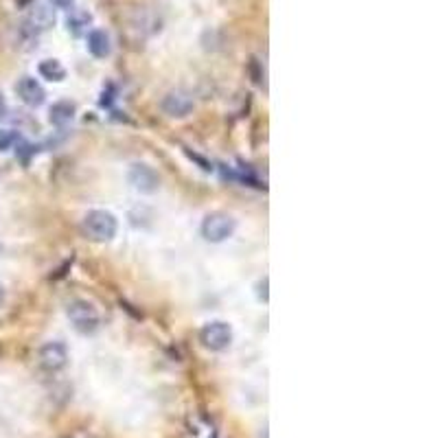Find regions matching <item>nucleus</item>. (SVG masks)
<instances>
[{"label":"nucleus","mask_w":438,"mask_h":438,"mask_svg":"<svg viewBox=\"0 0 438 438\" xmlns=\"http://www.w3.org/2000/svg\"><path fill=\"white\" fill-rule=\"evenodd\" d=\"M84 231L94 241H110L119 231V221L110 210H90L84 217Z\"/></svg>","instance_id":"1"},{"label":"nucleus","mask_w":438,"mask_h":438,"mask_svg":"<svg viewBox=\"0 0 438 438\" xmlns=\"http://www.w3.org/2000/svg\"><path fill=\"white\" fill-rule=\"evenodd\" d=\"M68 320L75 327V331L84 333V335H90L99 329L101 324V318H99V312L94 309V305L88 302V300H75L68 305Z\"/></svg>","instance_id":"2"},{"label":"nucleus","mask_w":438,"mask_h":438,"mask_svg":"<svg viewBox=\"0 0 438 438\" xmlns=\"http://www.w3.org/2000/svg\"><path fill=\"white\" fill-rule=\"evenodd\" d=\"M237 228V221L226 215V213H210L204 221H202V237L210 243H221L228 237H233Z\"/></svg>","instance_id":"3"},{"label":"nucleus","mask_w":438,"mask_h":438,"mask_svg":"<svg viewBox=\"0 0 438 438\" xmlns=\"http://www.w3.org/2000/svg\"><path fill=\"white\" fill-rule=\"evenodd\" d=\"M200 340H202V344L210 351H224V349H228L231 342H233V329H231V324H226L221 320H213V322H208L202 327Z\"/></svg>","instance_id":"4"},{"label":"nucleus","mask_w":438,"mask_h":438,"mask_svg":"<svg viewBox=\"0 0 438 438\" xmlns=\"http://www.w3.org/2000/svg\"><path fill=\"white\" fill-rule=\"evenodd\" d=\"M127 180H129V184H132L140 193H154L160 187L158 173L149 165H143V162H134V165L129 167Z\"/></svg>","instance_id":"5"},{"label":"nucleus","mask_w":438,"mask_h":438,"mask_svg":"<svg viewBox=\"0 0 438 438\" xmlns=\"http://www.w3.org/2000/svg\"><path fill=\"white\" fill-rule=\"evenodd\" d=\"M53 24H55V11L48 9L46 5H38L31 9L29 18L22 24V31H24V36L34 38V36L42 34V31L51 29Z\"/></svg>","instance_id":"6"},{"label":"nucleus","mask_w":438,"mask_h":438,"mask_svg":"<svg viewBox=\"0 0 438 438\" xmlns=\"http://www.w3.org/2000/svg\"><path fill=\"white\" fill-rule=\"evenodd\" d=\"M162 112H165L167 117L171 119H184L187 115H191L193 110V99L182 92V90H173L169 94H165V99H162Z\"/></svg>","instance_id":"7"},{"label":"nucleus","mask_w":438,"mask_h":438,"mask_svg":"<svg viewBox=\"0 0 438 438\" xmlns=\"http://www.w3.org/2000/svg\"><path fill=\"white\" fill-rule=\"evenodd\" d=\"M66 362H68V351L61 342H46L40 349V364L48 372L61 370L64 366H66Z\"/></svg>","instance_id":"8"},{"label":"nucleus","mask_w":438,"mask_h":438,"mask_svg":"<svg viewBox=\"0 0 438 438\" xmlns=\"http://www.w3.org/2000/svg\"><path fill=\"white\" fill-rule=\"evenodd\" d=\"M15 92H18L20 99L31 108H40L46 99V92H44L42 84L34 77H22L18 84H15Z\"/></svg>","instance_id":"9"},{"label":"nucleus","mask_w":438,"mask_h":438,"mask_svg":"<svg viewBox=\"0 0 438 438\" xmlns=\"http://www.w3.org/2000/svg\"><path fill=\"white\" fill-rule=\"evenodd\" d=\"M88 51L94 55V57H108L110 51H112V44H110V36L101 29H92L88 34Z\"/></svg>","instance_id":"10"},{"label":"nucleus","mask_w":438,"mask_h":438,"mask_svg":"<svg viewBox=\"0 0 438 438\" xmlns=\"http://www.w3.org/2000/svg\"><path fill=\"white\" fill-rule=\"evenodd\" d=\"M48 119H51V123L57 127L68 125L75 119V105L71 101H59L51 108V117Z\"/></svg>","instance_id":"11"},{"label":"nucleus","mask_w":438,"mask_h":438,"mask_svg":"<svg viewBox=\"0 0 438 438\" xmlns=\"http://www.w3.org/2000/svg\"><path fill=\"white\" fill-rule=\"evenodd\" d=\"M92 22V15L86 13V11H73L68 18H66V27L73 36H81L88 31V24Z\"/></svg>","instance_id":"12"},{"label":"nucleus","mask_w":438,"mask_h":438,"mask_svg":"<svg viewBox=\"0 0 438 438\" xmlns=\"http://www.w3.org/2000/svg\"><path fill=\"white\" fill-rule=\"evenodd\" d=\"M38 71L48 81H64V77H66V68H64L61 61L57 59H44Z\"/></svg>","instance_id":"13"},{"label":"nucleus","mask_w":438,"mask_h":438,"mask_svg":"<svg viewBox=\"0 0 438 438\" xmlns=\"http://www.w3.org/2000/svg\"><path fill=\"white\" fill-rule=\"evenodd\" d=\"M18 140L20 138H18V134L13 132V129H3V132H0V152L11 149Z\"/></svg>","instance_id":"14"},{"label":"nucleus","mask_w":438,"mask_h":438,"mask_svg":"<svg viewBox=\"0 0 438 438\" xmlns=\"http://www.w3.org/2000/svg\"><path fill=\"white\" fill-rule=\"evenodd\" d=\"M51 3H53L57 9H71L75 0H51Z\"/></svg>","instance_id":"15"},{"label":"nucleus","mask_w":438,"mask_h":438,"mask_svg":"<svg viewBox=\"0 0 438 438\" xmlns=\"http://www.w3.org/2000/svg\"><path fill=\"white\" fill-rule=\"evenodd\" d=\"M5 117H7V101H5L3 92H0V121H3Z\"/></svg>","instance_id":"16"},{"label":"nucleus","mask_w":438,"mask_h":438,"mask_svg":"<svg viewBox=\"0 0 438 438\" xmlns=\"http://www.w3.org/2000/svg\"><path fill=\"white\" fill-rule=\"evenodd\" d=\"M31 3H34V0H15V5L18 7H29Z\"/></svg>","instance_id":"17"},{"label":"nucleus","mask_w":438,"mask_h":438,"mask_svg":"<svg viewBox=\"0 0 438 438\" xmlns=\"http://www.w3.org/2000/svg\"><path fill=\"white\" fill-rule=\"evenodd\" d=\"M3 302H5V287L0 285V305H3Z\"/></svg>","instance_id":"18"}]
</instances>
